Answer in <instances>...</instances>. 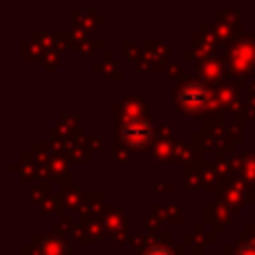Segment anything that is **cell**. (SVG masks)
<instances>
[{"label": "cell", "instance_id": "obj_1", "mask_svg": "<svg viewBox=\"0 0 255 255\" xmlns=\"http://www.w3.org/2000/svg\"><path fill=\"white\" fill-rule=\"evenodd\" d=\"M124 136L130 143H134V145H139V143H143V141H148V136H150V126L145 124V121H141V119H136V121H130L126 128H124Z\"/></svg>", "mask_w": 255, "mask_h": 255}, {"label": "cell", "instance_id": "obj_2", "mask_svg": "<svg viewBox=\"0 0 255 255\" xmlns=\"http://www.w3.org/2000/svg\"><path fill=\"white\" fill-rule=\"evenodd\" d=\"M179 101L184 103L188 110H197V108H202L204 101H206V92H204L199 85H188V88L181 90Z\"/></svg>", "mask_w": 255, "mask_h": 255}, {"label": "cell", "instance_id": "obj_3", "mask_svg": "<svg viewBox=\"0 0 255 255\" xmlns=\"http://www.w3.org/2000/svg\"><path fill=\"white\" fill-rule=\"evenodd\" d=\"M145 255H172V251L170 249H166V247H152V249L145 251Z\"/></svg>", "mask_w": 255, "mask_h": 255}, {"label": "cell", "instance_id": "obj_4", "mask_svg": "<svg viewBox=\"0 0 255 255\" xmlns=\"http://www.w3.org/2000/svg\"><path fill=\"white\" fill-rule=\"evenodd\" d=\"M238 255H255V244H244L238 251Z\"/></svg>", "mask_w": 255, "mask_h": 255}]
</instances>
